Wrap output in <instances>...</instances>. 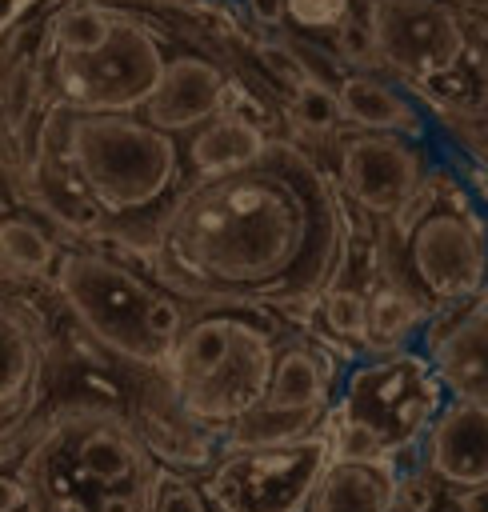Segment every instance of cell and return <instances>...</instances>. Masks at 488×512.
Returning <instances> with one entry per match:
<instances>
[{
    "mask_svg": "<svg viewBox=\"0 0 488 512\" xmlns=\"http://www.w3.org/2000/svg\"><path fill=\"white\" fill-rule=\"evenodd\" d=\"M268 144H272V136L256 120L220 112V116L204 120L196 132H188L184 160L192 164L196 176H224V172L252 164Z\"/></svg>",
    "mask_w": 488,
    "mask_h": 512,
    "instance_id": "20",
    "label": "cell"
},
{
    "mask_svg": "<svg viewBox=\"0 0 488 512\" xmlns=\"http://www.w3.org/2000/svg\"><path fill=\"white\" fill-rule=\"evenodd\" d=\"M48 388V332L40 316L0 292V452L16 444L40 412Z\"/></svg>",
    "mask_w": 488,
    "mask_h": 512,
    "instance_id": "11",
    "label": "cell"
},
{
    "mask_svg": "<svg viewBox=\"0 0 488 512\" xmlns=\"http://www.w3.org/2000/svg\"><path fill=\"white\" fill-rule=\"evenodd\" d=\"M420 468L448 488L488 480V404L448 396L420 436Z\"/></svg>",
    "mask_w": 488,
    "mask_h": 512,
    "instance_id": "13",
    "label": "cell"
},
{
    "mask_svg": "<svg viewBox=\"0 0 488 512\" xmlns=\"http://www.w3.org/2000/svg\"><path fill=\"white\" fill-rule=\"evenodd\" d=\"M32 4H36V0H0V36H4V32L32 8Z\"/></svg>",
    "mask_w": 488,
    "mask_h": 512,
    "instance_id": "33",
    "label": "cell"
},
{
    "mask_svg": "<svg viewBox=\"0 0 488 512\" xmlns=\"http://www.w3.org/2000/svg\"><path fill=\"white\" fill-rule=\"evenodd\" d=\"M56 292L80 328L112 356L144 368H164V348L152 336V304L164 288L100 252H60L52 268Z\"/></svg>",
    "mask_w": 488,
    "mask_h": 512,
    "instance_id": "5",
    "label": "cell"
},
{
    "mask_svg": "<svg viewBox=\"0 0 488 512\" xmlns=\"http://www.w3.org/2000/svg\"><path fill=\"white\" fill-rule=\"evenodd\" d=\"M116 12L100 8V4H72L52 20V52H92L100 48L112 28H116Z\"/></svg>",
    "mask_w": 488,
    "mask_h": 512,
    "instance_id": "23",
    "label": "cell"
},
{
    "mask_svg": "<svg viewBox=\"0 0 488 512\" xmlns=\"http://www.w3.org/2000/svg\"><path fill=\"white\" fill-rule=\"evenodd\" d=\"M328 460L324 428L288 444L220 448L200 488L216 512H304Z\"/></svg>",
    "mask_w": 488,
    "mask_h": 512,
    "instance_id": "6",
    "label": "cell"
},
{
    "mask_svg": "<svg viewBox=\"0 0 488 512\" xmlns=\"http://www.w3.org/2000/svg\"><path fill=\"white\" fill-rule=\"evenodd\" d=\"M452 504H456V512H488V480L452 488Z\"/></svg>",
    "mask_w": 488,
    "mask_h": 512,
    "instance_id": "31",
    "label": "cell"
},
{
    "mask_svg": "<svg viewBox=\"0 0 488 512\" xmlns=\"http://www.w3.org/2000/svg\"><path fill=\"white\" fill-rule=\"evenodd\" d=\"M320 316L328 324L332 336L340 340H364L368 332V296L352 292V288H324L320 292Z\"/></svg>",
    "mask_w": 488,
    "mask_h": 512,
    "instance_id": "24",
    "label": "cell"
},
{
    "mask_svg": "<svg viewBox=\"0 0 488 512\" xmlns=\"http://www.w3.org/2000/svg\"><path fill=\"white\" fill-rule=\"evenodd\" d=\"M420 328H424V308H420V300L408 288L388 284V288H380L368 300V332H364V344L372 352H396Z\"/></svg>",
    "mask_w": 488,
    "mask_h": 512,
    "instance_id": "21",
    "label": "cell"
},
{
    "mask_svg": "<svg viewBox=\"0 0 488 512\" xmlns=\"http://www.w3.org/2000/svg\"><path fill=\"white\" fill-rule=\"evenodd\" d=\"M224 96H228V84L212 60L172 56V60H164V72H160L152 96L144 100L140 116L172 136H188L204 120L224 112Z\"/></svg>",
    "mask_w": 488,
    "mask_h": 512,
    "instance_id": "14",
    "label": "cell"
},
{
    "mask_svg": "<svg viewBox=\"0 0 488 512\" xmlns=\"http://www.w3.org/2000/svg\"><path fill=\"white\" fill-rule=\"evenodd\" d=\"M336 104H340V120H348L364 132H392V136H404V140H420L424 128H428L420 108L400 88H392L388 80L368 76V72L340 76Z\"/></svg>",
    "mask_w": 488,
    "mask_h": 512,
    "instance_id": "19",
    "label": "cell"
},
{
    "mask_svg": "<svg viewBox=\"0 0 488 512\" xmlns=\"http://www.w3.org/2000/svg\"><path fill=\"white\" fill-rule=\"evenodd\" d=\"M336 48H340L348 60H368V56H376L368 24H364V28H360V24H340V32H336Z\"/></svg>",
    "mask_w": 488,
    "mask_h": 512,
    "instance_id": "29",
    "label": "cell"
},
{
    "mask_svg": "<svg viewBox=\"0 0 488 512\" xmlns=\"http://www.w3.org/2000/svg\"><path fill=\"white\" fill-rule=\"evenodd\" d=\"M156 456L136 424L104 404H72L24 444V512H152Z\"/></svg>",
    "mask_w": 488,
    "mask_h": 512,
    "instance_id": "2",
    "label": "cell"
},
{
    "mask_svg": "<svg viewBox=\"0 0 488 512\" xmlns=\"http://www.w3.org/2000/svg\"><path fill=\"white\" fill-rule=\"evenodd\" d=\"M392 512H436V480L424 468L400 472V480H396V508Z\"/></svg>",
    "mask_w": 488,
    "mask_h": 512,
    "instance_id": "28",
    "label": "cell"
},
{
    "mask_svg": "<svg viewBox=\"0 0 488 512\" xmlns=\"http://www.w3.org/2000/svg\"><path fill=\"white\" fill-rule=\"evenodd\" d=\"M392 232L396 264L416 300L424 296L436 308H452L484 296L488 224L456 184L424 176L416 196L392 216Z\"/></svg>",
    "mask_w": 488,
    "mask_h": 512,
    "instance_id": "4",
    "label": "cell"
},
{
    "mask_svg": "<svg viewBox=\"0 0 488 512\" xmlns=\"http://www.w3.org/2000/svg\"><path fill=\"white\" fill-rule=\"evenodd\" d=\"M0 260L12 264L16 272H28V276H44L56 268L60 252L52 244V236L28 220V216H0Z\"/></svg>",
    "mask_w": 488,
    "mask_h": 512,
    "instance_id": "22",
    "label": "cell"
},
{
    "mask_svg": "<svg viewBox=\"0 0 488 512\" xmlns=\"http://www.w3.org/2000/svg\"><path fill=\"white\" fill-rule=\"evenodd\" d=\"M4 96H8V80L0 76V108H4Z\"/></svg>",
    "mask_w": 488,
    "mask_h": 512,
    "instance_id": "34",
    "label": "cell"
},
{
    "mask_svg": "<svg viewBox=\"0 0 488 512\" xmlns=\"http://www.w3.org/2000/svg\"><path fill=\"white\" fill-rule=\"evenodd\" d=\"M424 356L448 396L488 404V300L480 296L476 304H464L460 320L432 328Z\"/></svg>",
    "mask_w": 488,
    "mask_h": 512,
    "instance_id": "15",
    "label": "cell"
},
{
    "mask_svg": "<svg viewBox=\"0 0 488 512\" xmlns=\"http://www.w3.org/2000/svg\"><path fill=\"white\" fill-rule=\"evenodd\" d=\"M56 140L68 168L108 220H144L148 212L164 216L180 192V136L148 124L136 112L64 108V128Z\"/></svg>",
    "mask_w": 488,
    "mask_h": 512,
    "instance_id": "3",
    "label": "cell"
},
{
    "mask_svg": "<svg viewBox=\"0 0 488 512\" xmlns=\"http://www.w3.org/2000/svg\"><path fill=\"white\" fill-rule=\"evenodd\" d=\"M376 60L412 84L456 76L472 52L468 28L448 0H368Z\"/></svg>",
    "mask_w": 488,
    "mask_h": 512,
    "instance_id": "9",
    "label": "cell"
},
{
    "mask_svg": "<svg viewBox=\"0 0 488 512\" xmlns=\"http://www.w3.org/2000/svg\"><path fill=\"white\" fill-rule=\"evenodd\" d=\"M348 0H288V16L300 28H340L348 24Z\"/></svg>",
    "mask_w": 488,
    "mask_h": 512,
    "instance_id": "27",
    "label": "cell"
},
{
    "mask_svg": "<svg viewBox=\"0 0 488 512\" xmlns=\"http://www.w3.org/2000/svg\"><path fill=\"white\" fill-rule=\"evenodd\" d=\"M296 120L308 124L312 132H332L340 124V104H336V92L320 88L316 80H304L300 96H296Z\"/></svg>",
    "mask_w": 488,
    "mask_h": 512,
    "instance_id": "26",
    "label": "cell"
},
{
    "mask_svg": "<svg viewBox=\"0 0 488 512\" xmlns=\"http://www.w3.org/2000/svg\"><path fill=\"white\" fill-rule=\"evenodd\" d=\"M24 484L16 472H4L0 468V512H24Z\"/></svg>",
    "mask_w": 488,
    "mask_h": 512,
    "instance_id": "32",
    "label": "cell"
},
{
    "mask_svg": "<svg viewBox=\"0 0 488 512\" xmlns=\"http://www.w3.org/2000/svg\"><path fill=\"white\" fill-rule=\"evenodd\" d=\"M152 512H216L204 496L200 484H192L184 472L176 468H156V484H152Z\"/></svg>",
    "mask_w": 488,
    "mask_h": 512,
    "instance_id": "25",
    "label": "cell"
},
{
    "mask_svg": "<svg viewBox=\"0 0 488 512\" xmlns=\"http://www.w3.org/2000/svg\"><path fill=\"white\" fill-rule=\"evenodd\" d=\"M396 464L388 456L376 460H344L332 456L320 472V484L308 500L312 512H392L396 508Z\"/></svg>",
    "mask_w": 488,
    "mask_h": 512,
    "instance_id": "18",
    "label": "cell"
},
{
    "mask_svg": "<svg viewBox=\"0 0 488 512\" xmlns=\"http://www.w3.org/2000/svg\"><path fill=\"white\" fill-rule=\"evenodd\" d=\"M428 164L416 140L392 132H356L340 144V188L372 216H396L424 184Z\"/></svg>",
    "mask_w": 488,
    "mask_h": 512,
    "instance_id": "12",
    "label": "cell"
},
{
    "mask_svg": "<svg viewBox=\"0 0 488 512\" xmlns=\"http://www.w3.org/2000/svg\"><path fill=\"white\" fill-rule=\"evenodd\" d=\"M272 364H276V336L264 320L248 316L240 320V332L228 348V356L192 388L172 392L180 400V408L188 412V420H196L204 432L220 436L244 416L252 412L272 380Z\"/></svg>",
    "mask_w": 488,
    "mask_h": 512,
    "instance_id": "10",
    "label": "cell"
},
{
    "mask_svg": "<svg viewBox=\"0 0 488 512\" xmlns=\"http://www.w3.org/2000/svg\"><path fill=\"white\" fill-rule=\"evenodd\" d=\"M164 72L156 36L136 20H116L92 52H52V92L68 112H140Z\"/></svg>",
    "mask_w": 488,
    "mask_h": 512,
    "instance_id": "8",
    "label": "cell"
},
{
    "mask_svg": "<svg viewBox=\"0 0 488 512\" xmlns=\"http://www.w3.org/2000/svg\"><path fill=\"white\" fill-rule=\"evenodd\" d=\"M140 440L148 444V452L156 456V464L188 472V468H212L220 456V436L204 432L196 420H188V412L180 408V400L172 396V388L164 384V404L144 400L140 412L132 416Z\"/></svg>",
    "mask_w": 488,
    "mask_h": 512,
    "instance_id": "16",
    "label": "cell"
},
{
    "mask_svg": "<svg viewBox=\"0 0 488 512\" xmlns=\"http://www.w3.org/2000/svg\"><path fill=\"white\" fill-rule=\"evenodd\" d=\"M448 400L432 360L424 352H380L376 360L356 364L340 384V404L332 408L344 420L368 424L388 452L416 444L440 404Z\"/></svg>",
    "mask_w": 488,
    "mask_h": 512,
    "instance_id": "7",
    "label": "cell"
},
{
    "mask_svg": "<svg viewBox=\"0 0 488 512\" xmlns=\"http://www.w3.org/2000/svg\"><path fill=\"white\" fill-rule=\"evenodd\" d=\"M244 8H248V16H252L256 24H264V28H276V24H284V16H288V0H244Z\"/></svg>",
    "mask_w": 488,
    "mask_h": 512,
    "instance_id": "30",
    "label": "cell"
},
{
    "mask_svg": "<svg viewBox=\"0 0 488 512\" xmlns=\"http://www.w3.org/2000/svg\"><path fill=\"white\" fill-rule=\"evenodd\" d=\"M260 408L324 424L332 412V368L324 352L312 344H284L276 352L272 380H268Z\"/></svg>",
    "mask_w": 488,
    "mask_h": 512,
    "instance_id": "17",
    "label": "cell"
},
{
    "mask_svg": "<svg viewBox=\"0 0 488 512\" xmlns=\"http://www.w3.org/2000/svg\"><path fill=\"white\" fill-rule=\"evenodd\" d=\"M348 220L324 172L288 140L252 164L196 176L156 224L164 284L224 304H300L344 264Z\"/></svg>",
    "mask_w": 488,
    "mask_h": 512,
    "instance_id": "1",
    "label": "cell"
}]
</instances>
